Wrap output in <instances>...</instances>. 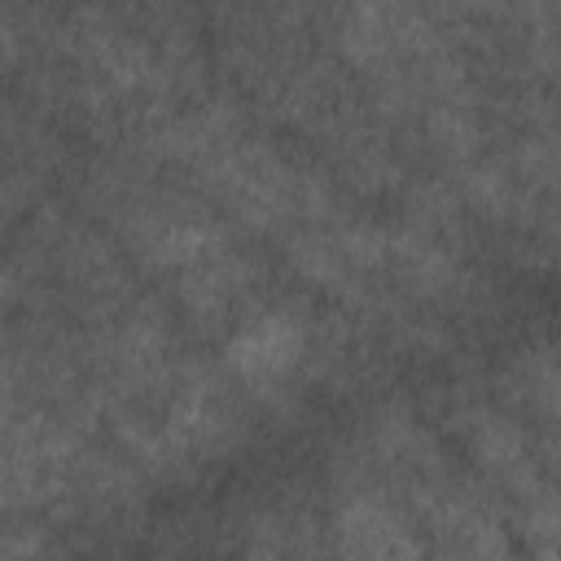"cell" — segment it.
<instances>
[{
  "label": "cell",
  "instance_id": "obj_1",
  "mask_svg": "<svg viewBox=\"0 0 561 561\" xmlns=\"http://www.w3.org/2000/svg\"><path fill=\"white\" fill-rule=\"evenodd\" d=\"M96 206L131 245V254L153 276H162L197 320L237 329L263 311L254 302L263 280L259 263L237 245L206 197H188L149 175L101 171Z\"/></svg>",
  "mask_w": 561,
  "mask_h": 561
},
{
  "label": "cell",
  "instance_id": "obj_2",
  "mask_svg": "<svg viewBox=\"0 0 561 561\" xmlns=\"http://www.w3.org/2000/svg\"><path fill=\"white\" fill-rule=\"evenodd\" d=\"M364 456L377 469L373 478L412 517L430 561H526L513 548L508 522L500 517L486 486L456 469L447 451L434 447V438L412 421L381 416Z\"/></svg>",
  "mask_w": 561,
  "mask_h": 561
},
{
  "label": "cell",
  "instance_id": "obj_3",
  "mask_svg": "<svg viewBox=\"0 0 561 561\" xmlns=\"http://www.w3.org/2000/svg\"><path fill=\"white\" fill-rule=\"evenodd\" d=\"M329 539L342 561H430L412 517L364 469L333 486Z\"/></svg>",
  "mask_w": 561,
  "mask_h": 561
},
{
  "label": "cell",
  "instance_id": "obj_4",
  "mask_svg": "<svg viewBox=\"0 0 561 561\" xmlns=\"http://www.w3.org/2000/svg\"><path fill=\"white\" fill-rule=\"evenodd\" d=\"M224 351H228V368L250 390H267V386L289 381L302 368V359L311 351V333H307L302 316H294L285 307H263L228 333Z\"/></svg>",
  "mask_w": 561,
  "mask_h": 561
},
{
  "label": "cell",
  "instance_id": "obj_5",
  "mask_svg": "<svg viewBox=\"0 0 561 561\" xmlns=\"http://www.w3.org/2000/svg\"><path fill=\"white\" fill-rule=\"evenodd\" d=\"M522 403L561 438V355H526L513 373Z\"/></svg>",
  "mask_w": 561,
  "mask_h": 561
}]
</instances>
